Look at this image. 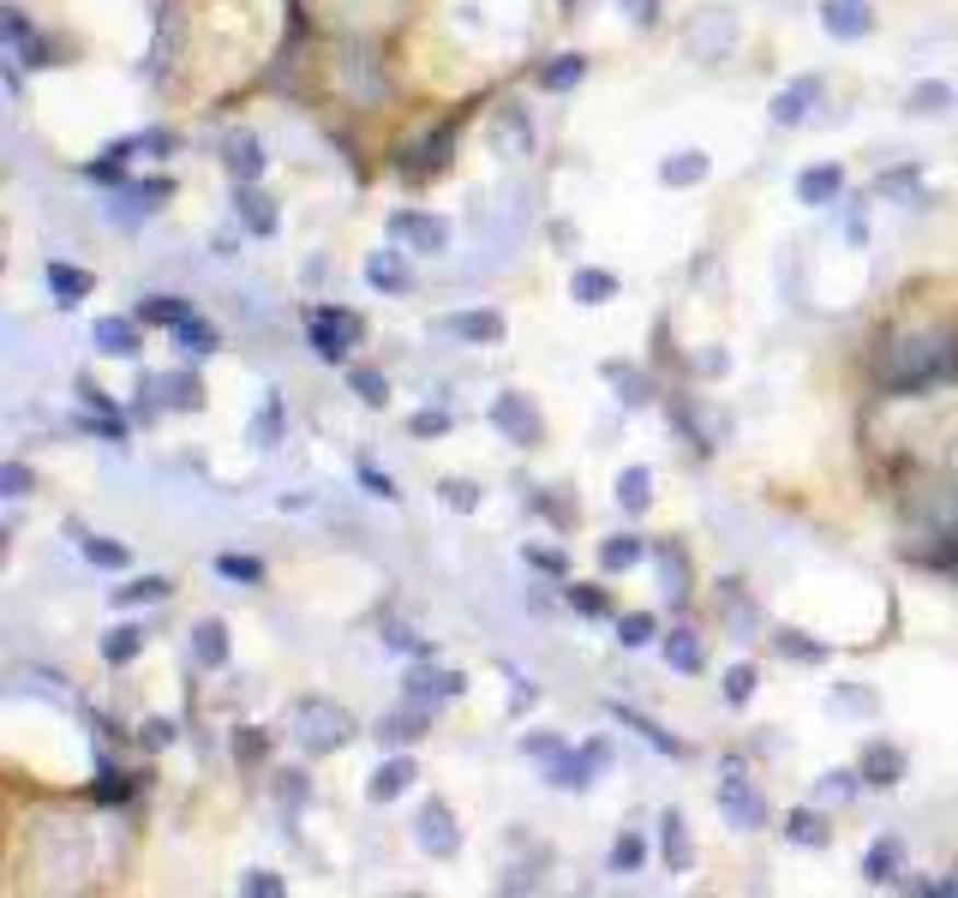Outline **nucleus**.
Returning a JSON list of instances; mask_svg holds the SVG:
<instances>
[{
  "label": "nucleus",
  "mask_w": 958,
  "mask_h": 898,
  "mask_svg": "<svg viewBox=\"0 0 958 898\" xmlns=\"http://www.w3.org/2000/svg\"><path fill=\"white\" fill-rule=\"evenodd\" d=\"M958 378V348L953 342H923V336H892L880 348V383L899 395L935 390V383Z\"/></svg>",
  "instance_id": "obj_1"
},
{
  "label": "nucleus",
  "mask_w": 958,
  "mask_h": 898,
  "mask_svg": "<svg viewBox=\"0 0 958 898\" xmlns=\"http://www.w3.org/2000/svg\"><path fill=\"white\" fill-rule=\"evenodd\" d=\"M293 725H300V742L312 755L342 749V742L354 737V718L342 713V707H330V701H300V707H293Z\"/></svg>",
  "instance_id": "obj_2"
},
{
  "label": "nucleus",
  "mask_w": 958,
  "mask_h": 898,
  "mask_svg": "<svg viewBox=\"0 0 958 898\" xmlns=\"http://www.w3.org/2000/svg\"><path fill=\"white\" fill-rule=\"evenodd\" d=\"M312 354L318 359H348V348L360 342V318L354 312H336V306H312Z\"/></svg>",
  "instance_id": "obj_3"
},
{
  "label": "nucleus",
  "mask_w": 958,
  "mask_h": 898,
  "mask_svg": "<svg viewBox=\"0 0 958 898\" xmlns=\"http://www.w3.org/2000/svg\"><path fill=\"white\" fill-rule=\"evenodd\" d=\"M719 808L731 815V827H761L766 820V803L755 797V785L743 779V767H725V779H719Z\"/></svg>",
  "instance_id": "obj_4"
},
{
  "label": "nucleus",
  "mask_w": 958,
  "mask_h": 898,
  "mask_svg": "<svg viewBox=\"0 0 958 898\" xmlns=\"http://www.w3.org/2000/svg\"><path fill=\"white\" fill-rule=\"evenodd\" d=\"M390 228H395V234H407L419 252H443V246H450V228H443V222H431V216H414V210H402Z\"/></svg>",
  "instance_id": "obj_5"
},
{
  "label": "nucleus",
  "mask_w": 958,
  "mask_h": 898,
  "mask_svg": "<svg viewBox=\"0 0 958 898\" xmlns=\"http://www.w3.org/2000/svg\"><path fill=\"white\" fill-rule=\"evenodd\" d=\"M821 24H827L833 36H863V31H868V7H863V0H827V7H821Z\"/></svg>",
  "instance_id": "obj_6"
},
{
  "label": "nucleus",
  "mask_w": 958,
  "mask_h": 898,
  "mask_svg": "<svg viewBox=\"0 0 958 898\" xmlns=\"http://www.w3.org/2000/svg\"><path fill=\"white\" fill-rule=\"evenodd\" d=\"M815 96H821V79H797V84L785 90V96L773 102V120H778V126H797L803 114H809V102H815Z\"/></svg>",
  "instance_id": "obj_7"
},
{
  "label": "nucleus",
  "mask_w": 958,
  "mask_h": 898,
  "mask_svg": "<svg viewBox=\"0 0 958 898\" xmlns=\"http://www.w3.org/2000/svg\"><path fill=\"white\" fill-rule=\"evenodd\" d=\"M497 426H504L516 444L540 438V419H533V407H521V395H504V402H497Z\"/></svg>",
  "instance_id": "obj_8"
},
{
  "label": "nucleus",
  "mask_w": 958,
  "mask_h": 898,
  "mask_svg": "<svg viewBox=\"0 0 958 898\" xmlns=\"http://www.w3.org/2000/svg\"><path fill=\"white\" fill-rule=\"evenodd\" d=\"M96 348H102V354H138L132 318H96Z\"/></svg>",
  "instance_id": "obj_9"
},
{
  "label": "nucleus",
  "mask_w": 958,
  "mask_h": 898,
  "mask_svg": "<svg viewBox=\"0 0 958 898\" xmlns=\"http://www.w3.org/2000/svg\"><path fill=\"white\" fill-rule=\"evenodd\" d=\"M863 779H868V785H899V749L868 742V749H863Z\"/></svg>",
  "instance_id": "obj_10"
},
{
  "label": "nucleus",
  "mask_w": 958,
  "mask_h": 898,
  "mask_svg": "<svg viewBox=\"0 0 958 898\" xmlns=\"http://www.w3.org/2000/svg\"><path fill=\"white\" fill-rule=\"evenodd\" d=\"M366 281H372V288H390V293H407V288H414V276L402 269V258H395V252H378V258L366 264Z\"/></svg>",
  "instance_id": "obj_11"
},
{
  "label": "nucleus",
  "mask_w": 958,
  "mask_h": 898,
  "mask_svg": "<svg viewBox=\"0 0 958 898\" xmlns=\"http://www.w3.org/2000/svg\"><path fill=\"white\" fill-rule=\"evenodd\" d=\"M419 839H426V851H438V856L455 851V832H450V815H443V803H431L426 815H419Z\"/></svg>",
  "instance_id": "obj_12"
},
{
  "label": "nucleus",
  "mask_w": 958,
  "mask_h": 898,
  "mask_svg": "<svg viewBox=\"0 0 958 898\" xmlns=\"http://www.w3.org/2000/svg\"><path fill=\"white\" fill-rule=\"evenodd\" d=\"M599 761H605V749H599V742H593V749H587V755H569V761H557V767H552V785H564V791L587 785V773H593Z\"/></svg>",
  "instance_id": "obj_13"
},
{
  "label": "nucleus",
  "mask_w": 958,
  "mask_h": 898,
  "mask_svg": "<svg viewBox=\"0 0 958 898\" xmlns=\"http://www.w3.org/2000/svg\"><path fill=\"white\" fill-rule=\"evenodd\" d=\"M407 695H414V701H426V695H462V677H455V671H426V665H419V671L407 677Z\"/></svg>",
  "instance_id": "obj_14"
},
{
  "label": "nucleus",
  "mask_w": 958,
  "mask_h": 898,
  "mask_svg": "<svg viewBox=\"0 0 958 898\" xmlns=\"http://www.w3.org/2000/svg\"><path fill=\"white\" fill-rule=\"evenodd\" d=\"M839 186H845V174L839 169H809L797 180V198L803 204H827V198H839Z\"/></svg>",
  "instance_id": "obj_15"
},
{
  "label": "nucleus",
  "mask_w": 958,
  "mask_h": 898,
  "mask_svg": "<svg viewBox=\"0 0 958 898\" xmlns=\"http://www.w3.org/2000/svg\"><path fill=\"white\" fill-rule=\"evenodd\" d=\"M450 330L455 336H468V342H497L504 336V318L497 312H462V318H450Z\"/></svg>",
  "instance_id": "obj_16"
},
{
  "label": "nucleus",
  "mask_w": 958,
  "mask_h": 898,
  "mask_svg": "<svg viewBox=\"0 0 958 898\" xmlns=\"http://www.w3.org/2000/svg\"><path fill=\"white\" fill-rule=\"evenodd\" d=\"M611 713H617V718H623V725H630V730H642V737L654 742V749H666V755H683V742H677L671 730H659V725H654V718H647V713H635V707H611Z\"/></svg>",
  "instance_id": "obj_17"
},
{
  "label": "nucleus",
  "mask_w": 958,
  "mask_h": 898,
  "mask_svg": "<svg viewBox=\"0 0 958 898\" xmlns=\"http://www.w3.org/2000/svg\"><path fill=\"white\" fill-rule=\"evenodd\" d=\"M138 318H145V324H174V330H181L186 318H192V306H186V300H174V293H157V300L138 306Z\"/></svg>",
  "instance_id": "obj_18"
},
{
  "label": "nucleus",
  "mask_w": 958,
  "mask_h": 898,
  "mask_svg": "<svg viewBox=\"0 0 958 898\" xmlns=\"http://www.w3.org/2000/svg\"><path fill=\"white\" fill-rule=\"evenodd\" d=\"M192 653H198V665H222L228 659L222 623H198V629H192Z\"/></svg>",
  "instance_id": "obj_19"
},
{
  "label": "nucleus",
  "mask_w": 958,
  "mask_h": 898,
  "mask_svg": "<svg viewBox=\"0 0 958 898\" xmlns=\"http://www.w3.org/2000/svg\"><path fill=\"white\" fill-rule=\"evenodd\" d=\"M611 293H617V281H611L605 269H575V300L599 306V300H611Z\"/></svg>",
  "instance_id": "obj_20"
},
{
  "label": "nucleus",
  "mask_w": 958,
  "mask_h": 898,
  "mask_svg": "<svg viewBox=\"0 0 958 898\" xmlns=\"http://www.w3.org/2000/svg\"><path fill=\"white\" fill-rule=\"evenodd\" d=\"M407 779H414V761H390V767H378V779H372V797H402L407 791Z\"/></svg>",
  "instance_id": "obj_21"
},
{
  "label": "nucleus",
  "mask_w": 958,
  "mask_h": 898,
  "mask_svg": "<svg viewBox=\"0 0 958 898\" xmlns=\"http://www.w3.org/2000/svg\"><path fill=\"white\" fill-rule=\"evenodd\" d=\"M228 169H234L240 180H258V169H264L258 145H252V138H228Z\"/></svg>",
  "instance_id": "obj_22"
},
{
  "label": "nucleus",
  "mask_w": 958,
  "mask_h": 898,
  "mask_svg": "<svg viewBox=\"0 0 958 898\" xmlns=\"http://www.w3.org/2000/svg\"><path fill=\"white\" fill-rule=\"evenodd\" d=\"M635 557H642V539H635V533L605 539V545H599V563H605V569H630Z\"/></svg>",
  "instance_id": "obj_23"
},
{
  "label": "nucleus",
  "mask_w": 958,
  "mask_h": 898,
  "mask_svg": "<svg viewBox=\"0 0 958 898\" xmlns=\"http://www.w3.org/2000/svg\"><path fill=\"white\" fill-rule=\"evenodd\" d=\"M666 659L677 665V671H701V647H695V635H689V629H677V635L666 641Z\"/></svg>",
  "instance_id": "obj_24"
},
{
  "label": "nucleus",
  "mask_w": 958,
  "mask_h": 898,
  "mask_svg": "<svg viewBox=\"0 0 958 898\" xmlns=\"http://www.w3.org/2000/svg\"><path fill=\"white\" fill-rule=\"evenodd\" d=\"M414 737H419V713H390L378 725V742H395V749H402V742H414Z\"/></svg>",
  "instance_id": "obj_25"
},
{
  "label": "nucleus",
  "mask_w": 958,
  "mask_h": 898,
  "mask_svg": "<svg viewBox=\"0 0 958 898\" xmlns=\"http://www.w3.org/2000/svg\"><path fill=\"white\" fill-rule=\"evenodd\" d=\"M174 336H181V348H186V354H210V348H216V330H210V324H204V318H198V312H192V318H186V324H181V330H174Z\"/></svg>",
  "instance_id": "obj_26"
},
{
  "label": "nucleus",
  "mask_w": 958,
  "mask_h": 898,
  "mask_svg": "<svg viewBox=\"0 0 958 898\" xmlns=\"http://www.w3.org/2000/svg\"><path fill=\"white\" fill-rule=\"evenodd\" d=\"M659 174H666V186H695V180L707 174V157H695V150H689V157L666 162V169H659Z\"/></svg>",
  "instance_id": "obj_27"
},
{
  "label": "nucleus",
  "mask_w": 958,
  "mask_h": 898,
  "mask_svg": "<svg viewBox=\"0 0 958 898\" xmlns=\"http://www.w3.org/2000/svg\"><path fill=\"white\" fill-rule=\"evenodd\" d=\"M581 72H587V60H581V55H557V67H545V90H569V84H581Z\"/></svg>",
  "instance_id": "obj_28"
},
{
  "label": "nucleus",
  "mask_w": 958,
  "mask_h": 898,
  "mask_svg": "<svg viewBox=\"0 0 958 898\" xmlns=\"http://www.w3.org/2000/svg\"><path fill=\"white\" fill-rule=\"evenodd\" d=\"M617 641H623V647H647V641H654V618H647V611L617 618Z\"/></svg>",
  "instance_id": "obj_29"
},
{
  "label": "nucleus",
  "mask_w": 958,
  "mask_h": 898,
  "mask_svg": "<svg viewBox=\"0 0 958 898\" xmlns=\"http://www.w3.org/2000/svg\"><path fill=\"white\" fill-rule=\"evenodd\" d=\"M138 647H145V629H114V635L102 641V653H108L114 665H126V659H132Z\"/></svg>",
  "instance_id": "obj_30"
},
{
  "label": "nucleus",
  "mask_w": 958,
  "mask_h": 898,
  "mask_svg": "<svg viewBox=\"0 0 958 898\" xmlns=\"http://www.w3.org/2000/svg\"><path fill=\"white\" fill-rule=\"evenodd\" d=\"M348 383H354V390H360V402H372V407L383 402V395H390V383H383L372 366H354V371H348Z\"/></svg>",
  "instance_id": "obj_31"
},
{
  "label": "nucleus",
  "mask_w": 958,
  "mask_h": 898,
  "mask_svg": "<svg viewBox=\"0 0 958 898\" xmlns=\"http://www.w3.org/2000/svg\"><path fill=\"white\" fill-rule=\"evenodd\" d=\"M216 569H222L228 582H264V563L258 557H234V551H228V557H216Z\"/></svg>",
  "instance_id": "obj_32"
},
{
  "label": "nucleus",
  "mask_w": 958,
  "mask_h": 898,
  "mask_svg": "<svg viewBox=\"0 0 958 898\" xmlns=\"http://www.w3.org/2000/svg\"><path fill=\"white\" fill-rule=\"evenodd\" d=\"M790 839H797V844H827V827H821V815H809V808H797V815H790Z\"/></svg>",
  "instance_id": "obj_33"
},
{
  "label": "nucleus",
  "mask_w": 958,
  "mask_h": 898,
  "mask_svg": "<svg viewBox=\"0 0 958 898\" xmlns=\"http://www.w3.org/2000/svg\"><path fill=\"white\" fill-rule=\"evenodd\" d=\"M947 102H953L947 84H916V90H911V108H916V114H940Z\"/></svg>",
  "instance_id": "obj_34"
},
{
  "label": "nucleus",
  "mask_w": 958,
  "mask_h": 898,
  "mask_svg": "<svg viewBox=\"0 0 958 898\" xmlns=\"http://www.w3.org/2000/svg\"><path fill=\"white\" fill-rule=\"evenodd\" d=\"M240 210H246V222L258 228V234H270L276 216H270V198H258V192H240Z\"/></svg>",
  "instance_id": "obj_35"
},
{
  "label": "nucleus",
  "mask_w": 958,
  "mask_h": 898,
  "mask_svg": "<svg viewBox=\"0 0 958 898\" xmlns=\"http://www.w3.org/2000/svg\"><path fill=\"white\" fill-rule=\"evenodd\" d=\"M617 497H623L630 509H647V468H630V473H623V480H617Z\"/></svg>",
  "instance_id": "obj_36"
},
{
  "label": "nucleus",
  "mask_w": 958,
  "mask_h": 898,
  "mask_svg": "<svg viewBox=\"0 0 958 898\" xmlns=\"http://www.w3.org/2000/svg\"><path fill=\"white\" fill-rule=\"evenodd\" d=\"M48 281H55L67 300H79V293H91V276H79V269H67V264H48Z\"/></svg>",
  "instance_id": "obj_37"
},
{
  "label": "nucleus",
  "mask_w": 958,
  "mask_h": 898,
  "mask_svg": "<svg viewBox=\"0 0 958 898\" xmlns=\"http://www.w3.org/2000/svg\"><path fill=\"white\" fill-rule=\"evenodd\" d=\"M84 557L102 569H126V545H108V539H84Z\"/></svg>",
  "instance_id": "obj_38"
},
{
  "label": "nucleus",
  "mask_w": 958,
  "mask_h": 898,
  "mask_svg": "<svg viewBox=\"0 0 958 898\" xmlns=\"http://www.w3.org/2000/svg\"><path fill=\"white\" fill-rule=\"evenodd\" d=\"M725 695H731V701L755 695V665H731V671H725Z\"/></svg>",
  "instance_id": "obj_39"
},
{
  "label": "nucleus",
  "mask_w": 958,
  "mask_h": 898,
  "mask_svg": "<svg viewBox=\"0 0 958 898\" xmlns=\"http://www.w3.org/2000/svg\"><path fill=\"white\" fill-rule=\"evenodd\" d=\"M666 856L677 868L689 863V839H683V815H666Z\"/></svg>",
  "instance_id": "obj_40"
},
{
  "label": "nucleus",
  "mask_w": 958,
  "mask_h": 898,
  "mask_svg": "<svg viewBox=\"0 0 958 898\" xmlns=\"http://www.w3.org/2000/svg\"><path fill=\"white\" fill-rule=\"evenodd\" d=\"M892 856H899V844L880 839L875 851H868V880H892Z\"/></svg>",
  "instance_id": "obj_41"
},
{
  "label": "nucleus",
  "mask_w": 958,
  "mask_h": 898,
  "mask_svg": "<svg viewBox=\"0 0 958 898\" xmlns=\"http://www.w3.org/2000/svg\"><path fill=\"white\" fill-rule=\"evenodd\" d=\"M138 599H169V582H138V587H120V606H138Z\"/></svg>",
  "instance_id": "obj_42"
},
{
  "label": "nucleus",
  "mask_w": 958,
  "mask_h": 898,
  "mask_svg": "<svg viewBox=\"0 0 958 898\" xmlns=\"http://www.w3.org/2000/svg\"><path fill=\"white\" fill-rule=\"evenodd\" d=\"M443 504H450V509H474L480 492H474L468 480H443Z\"/></svg>",
  "instance_id": "obj_43"
},
{
  "label": "nucleus",
  "mask_w": 958,
  "mask_h": 898,
  "mask_svg": "<svg viewBox=\"0 0 958 898\" xmlns=\"http://www.w3.org/2000/svg\"><path fill=\"white\" fill-rule=\"evenodd\" d=\"M611 868H642V839H617V851H611Z\"/></svg>",
  "instance_id": "obj_44"
},
{
  "label": "nucleus",
  "mask_w": 958,
  "mask_h": 898,
  "mask_svg": "<svg viewBox=\"0 0 958 898\" xmlns=\"http://www.w3.org/2000/svg\"><path fill=\"white\" fill-rule=\"evenodd\" d=\"M162 390H169V402H174V407H192V402H198V383H192V378H169Z\"/></svg>",
  "instance_id": "obj_45"
},
{
  "label": "nucleus",
  "mask_w": 958,
  "mask_h": 898,
  "mask_svg": "<svg viewBox=\"0 0 958 898\" xmlns=\"http://www.w3.org/2000/svg\"><path fill=\"white\" fill-rule=\"evenodd\" d=\"M450 138H455V126H443L438 138H426V150H419V157H426L431 169H438V162H443V150H450ZM426 162H419V169H426Z\"/></svg>",
  "instance_id": "obj_46"
},
{
  "label": "nucleus",
  "mask_w": 958,
  "mask_h": 898,
  "mask_svg": "<svg viewBox=\"0 0 958 898\" xmlns=\"http://www.w3.org/2000/svg\"><path fill=\"white\" fill-rule=\"evenodd\" d=\"M443 426H450V414H414V419H407V431H414V438H431V431H443Z\"/></svg>",
  "instance_id": "obj_47"
},
{
  "label": "nucleus",
  "mask_w": 958,
  "mask_h": 898,
  "mask_svg": "<svg viewBox=\"0 0 958 898\" xmlns=\"http://www.w3.org/2000/svg\"><path fill=\"white\" fill-rule=\"evenodd\" d=\"M659 569H666V587H671V599H677V594H683V557L666 551V557H659Z\"/></svg>",
  "instance_id": "obj_48"
},
{
  "label": "nucleus",
  "mask_w": 958,
  "mask_h": 898,
  "mask_svg": "<svg viewBox=\"0 0 958 898\" xmlns=\"http://www.w3.org/2000/svg\"><path fill=\"white\" fill-rule=\"evenodd\" d=\"M569 599H575V611H587V618H599V611H605V599H599L593 587H569Z\"/></svg>",
  "instance_id": "obj_49"
},
{
  "label": "nucleus",
  "mask_w": 958,
  "mask_h": 898,
  "mask_svg": "<svg viewBox=\"0 0 958 898\" xmlns=\"http://www.w3.org/2000/svg\"><path fill=\"white\" fill-rule=\"evenodd\" d=\"M240 887H246V893H264V898H270V893H282V880H276V875H246V880H240Z\"/></svg>",
  "instance_id": "obj_50"
},
{
  "label": "nucleus",
  "mask_w": 958,
  "mask_h": 898,
  "mask_svg": "<svg viewBox=\"0 0 958 898\" xmlns=\"http://www.w3.org/2000/svg\"><path fill=\"white\" fill-rule=\"evenodd\" d=\"M360 480H366V485H372V492H378V497H395V485H390V473H378V468H360Z\"/></svg>",
  "instance_id": "obj_51"
},
{
  "label": "nucleus",
  "mask_w": 958,
  "mask_h": 898,
  "mask_svg": "<svg viewBox=\"0 0 958 898\" xmlns=\"http://www.w3.org/2000/svg\"><path fill=\"white\" fill-rule=\"evenodd\" d=\"M778 647L797 653V659H821V647H809V641H797V635H778Z\"/></svg>",
  "instance_id": "obj_52"
},
{
  "label": "nucleus",
  "mask_w": 958,
  "mask_h": 898,
  "mask_svg": "<svg viewBox=\"0 0 958 898\" xmlns=\"http://www.w3.org/2000/svg\"><path fill=\"white\" fill-rule=\"evenodd\" d=\"M623 7H630L642 24H654V19H659V0H623Z\"/></svg>",
  "instance_id": "obj_53"
},
{
  "label": "nucleus",
  "mask_w": 958,
  "mask_h": 898,
  "mask_svg": "<svg viewBox=\"0 0 958 898\" xmlns=\"http://www.w3.org/2000/svg\"><path fill=\"white\" fill-rule=\"evenodd\" d=\"M96 797H126V785H120V773H102V785H96Z\"/></svg>",
  "instance_id": "obj_54"
},
{
  "label": "nucleus",
  "mask_w": 958,
  "mask_h": 898,
  "mask_svg": "<svg viewBox=\"0 0 958 898\" xmlns=\"http://www.w3.org/2000/svg\"><path fill=\"white\" fill-rule=\"evenodd\" d=\"M24 485H31V473H24V468H19V461H12V468H7V492H12V497H19V492H24Z\"/></svg>",
  "instance_id": "obj_55"
}]
</instances>
